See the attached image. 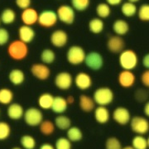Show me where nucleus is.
<instances>
[{"label": "nucleus", "instance_id": "f257e3e1", "mask_svg": "<svg viewBox=\"0 0 149 149\" xmlns=\"http://www.w3.org/2000/svg\"><path fill=\"white\" fill-rule=\"evenodd\" d=\"M118 63L120 67L125 70H133L139 65V56L132 49L123 50L118 56Z\"/></svg>", "mask_w": 149, "mask_h": 149}, {"label": "nucleus", "instance_id": "f03ea898", "mask_svg": "<svg viewBox=\"0 0 149 149\" xmlns=\"http://www.w3.org/2000/svg\"><path fill=\"white\" fill-rule=\"evenodd\" d=\"M8 54L14 61H22L28 55V47L27 44L22 42V41L14 40L8 47Z\"/></svg>", "mask_w": 149, "mask_h": 149}, {"label": "nucleus", "instance_id": "7ed1b4c3", "mask_svg": "<svg viewBox=\"0 0 149 149\" xmlns=\"http://www.w3.org/2000/svg\"><path fill=\"white\" fill-rule=\"evenodd\" d=\"M114 94L109 87H100L93 94V100L98 106H105L113 101Z\"/></svg>", "mask_w": 149, "mask_h": 149}, {"label": "nucleus", "instance_id": "20e7f679", "mask_svg": "<svg viewBox=\"0 0 149 149\" xmlns=\"http://www.w3.org/2000/svg\"><path fill=\"white\" fill-rule=\"evenodd\" d=\"M85 53L84 48L80 46H71L66 52V61L72 65H80L85 61Z\"/></svg>", "mask_w": 149, "mask_h": 149}, {"label": "nucleus", "instance_id": "39448f33", "mask_svg": "<svg viewBox=\"0 0 149 149\" xmlns=\"http://www.w3.org/2000/svg\"><path fill=\"white\" fill-rule=\"evenodd\" d=\"M23 118L26 124L30 127L39 126L40 123L43 120V113L42 110L36 107L28 108L27 110L24 111Z\"/></svg>", "mask_w": 149, "mask_h": 149}, {"label": "nucleus", "instance_id": "423d86ee", "mask_svg": "<svg viewBox=\"0 0 149 149\" xmlns=\"http://www.w3.org/2000/svg\"><path fill=\"white\" fill-rule=\"evenodd\" d=\"M56 15L58 20L66 25L73 24L75 19V13L72 7L66 4L61 5L56 10Z\"/></svg>", "mask_w": 149, "mask_h": 149}, {"label": "nucleus", "instance_id": "0eeeda50", "mask_svg": "<svg viewBox=\"0 0 149 149\" xmlns=\"http://www.w3.org/2000/svg\"><path fill=\"white\" fill-rule=\"evenodd\" d=\"M130 127L133 133L143 136L149 130V123L148 118L141 116H135L130 119Z\"/></svg>", "mask_w": 149, "mask_h": 149}, {"label": "nucleus", "instance_id": "6e6552de", "mask_svg": "<svg viewBox=\"0 0 149 149\" xmlns=\"http://www.w3.org/2000/svg\"><path fill=\"white\" fill-rule=\"evenodd\" d=\"M58 21L56 13L53 10H44L39 13L37 22L41 27L50 28L54 27Z\"/></svg>", "mask_w": 149, "mask_h": 149}, {"label": "nucleus", "instance_id": "1a4fd4ad", "mask_svg": "<svg viewBox=\"0 0 149 149\" xmlns=\"http://www.w3.org/2000/svg\"><path fill=\"white\" fill-rule=\"evenodd\" d=\"M54 83L59 90L67 91L73 85L74 79L70 73L67 71H61L55 76Z\"/></svg>", "mask_w": 149, "mask_h": 149}, {"label": "nucleus", "instance_id": "9d476101", "mask_svg": "<svg viewBox=\"0 0 149 149\" xmlns=\"http://www.w3.org/2000/svg\"><path fill=\"white\" fill-rule=\"evenodd\" d=\"M84 63L89 69L92 70H100L104 65V58L101 54L96 52H91L86 54Z\"/></svg>", "mask_w": 149, "mask_h": 149}, {"label": "nucleus", "instance_id": "9b49d317", "mask_svg": "<svg viewBox=\"0 0 149 149\" xmlns=\"http://www.w3.org/2000/svg\"><path fill=\"white\" fill-rule=\"evenodd\" d=\"M113 119L119 125H127L130 122L131 119V113L127 108L119 106L117 107L112 113Z\"/></svg>", "mask_w": 149, "mask_h": 149}, {"label": "nucleus", "instance_id": "f8f14e48", "mask_svg": "<svg viewBox=\"0 0 149 149\" xmlns=\"http://www.w3.org/2000/svg\"><path fill=\"white\" fill-rule=\"evenodd\" d=\"M107 48L108 50L114 54H119L122 52L125 47V42L122 37L117 35L111 36L107 41Z\"/></svg>", "mask_w": 149, "mask_h": 149}, {"label": "nucleus", "instance_id": "ddd939ff", "mask_svg": "<svg viewBox=\"0 0 149 149\" xmlns=\"http://www.w3.org/2000/svg\"><path fill=\"white\" fill-rule=\"evenodd\" d=\"M32 74L40 80H46L51 75V70L48 65L43 63H36L31 66Z\"/></svg>", "mask_w": 149, "mask_h": 149}, {"label": "nucleus", "instance_id": "4468645a", "mask_svg": "<svg viewBox=\"0 0 149 149\" xmlns=\"http://www.w3.org/2000/svg\"><path fill=\"white\" fill-rule=\"evenodd\" d=\"M135 81H136V76L131 70H123L118 76V84L122 88H124V89H128V88L133 87L135 84Z\"/></svg>", "mask_w": 149, "mask_h": 149}, {"label": "nucleus", "instance_id": "2eb2a0df", "mask_svg": "<svg viewBox=\"0 0 149 149\" xmlns=\"http://www.w3.org/2000/svg\"><path fill=\"white\" fill-rule=\"evenodd\" d=\"M75 86L80 91H87L91 88L93 85V80L90 74L86 72H79L74 79Z\"/></svg>", "mask_w": 149, "mask_h": 149}, {"label": "nucleus", "instance_id": "dca6fc26", "mask_svg": "<svg viewBox=\"0 0 149 149\" xmlns=\"http://www.w3.org/2000/svg\"><path fill=\"white\" fill-rule=\"evenodd\" d=\"M50 41H51L52 45L53 47H65L67 44V42H68V35L63 30L58 29V30L54 31L52 33Z\"/></svg>", "mask_w": 149, "mask_h": 149}, {"label": "nucleus", "instance_id": "f3484780", "mask_svg": "<svg viewBox=\"0 0 149 149\" xmlns=\"http://www.w3.org/2000/svg\"><path fill=\"white\" fill-rule=\"evenodd\" d=\"M39 13L33 8H28L27 9L22 10L21 13V20L23 22V25H27L32 27V25L36 24L38 20Z\"/></svg>", "mask_w": 149, "mask_h": 149}, {"label": "nucleus", "instance_id": "a211bd4d", "mask_svg": "<svg viewBox=\"0 0 149 149\" xmlns=\"http://www.w3.org/2000/svg\"><path fill=\"white\" fill-rule=\"evenodd\" d=\"M35 31L33 28L30 26L27 25H22L19 27L18 29V37L19 40L22 41V42L28 44L32 42L33 39L35 38Z\"/></svg>", "mask_w": 149, "mask_h": 149}, {"label": "nucleus", "instance_id": "6ab92c4d", "mask_svg": "<svg viewBox=\"0 0 149 149\" xmlns=\"http://www.w3.org/2000/svg\"><path fill=\"white\" fill-rule=\"evenodd\" d=\"M24 109L21 104L17 103H11L8 107L7 114L12 120H19L23 117Z\"/></svg>", "mask_w": 149, "mask_h": 149}, {"label": "nucleus", "instance_id": "aec40b11", "mask_svg": "<svg viewBox=\"0 0 149 149\" xmlns=\"http://www.w3.org/2000/svg\"><path fill=\"white\" fill-rule=\"evenodd\" d=\"M94 116L96 122L105 124L110 119V113L105 106H98L94 109Z\"/></svg>", "mask_w": 149, "mask_h": 149}, {"label": "nucleus", "instance_id": "412c9836", "mask_svg": "<svg viewBox=\"0 0 149 149\" xmlns=\"http://www.w3.org/2000/svg\"><path fill=\"white\" fill-rule=\"evenodd\" d=\"M79 106L83 112L90 113L95 109V103L93 98L86 95H81L79 98Z\"/></svg>", "mask_w": 149, "mask_h": 149}, {"label": "nucleus", "instance_id": "4be33fe9", "mask_svg": "<svg viewBox=\"0 0 149 149\" xmlns=\"http://www.w3.org/2000/svg\"><path fill=\"white\" fill-rule=\"evenodd\" d=\"M68 108V104L65 100V99L61 97V96H56L54 97L53 103L51 109L53 113H57V114H61L66 111Z\"/></svg>", "mask_w": 149, "mask_h": 149}, {"label": "nucleus", "instance_id": "5701e85b", "mask_svg": "<svg viewBox=\"0 0 149 149\" xmlns=\"http://www.w3.org/2000/svg\"><path fill=\"white\" fill-rule=\"evenodd\" d=\"M8 80L13 85H21L25 81V74L20 69H13L8 74Z\"/></svg>", "mask_w": 149, "mask_h": 149}, {"label": "nucleus", "instance_id": "b1692460", "mask_svg": "<svg viewBox=\"0 0 149 149\" xmlns=\"http://www.w3.org/2000/svg\"><path fill=\"white\" fill-rule=\"evenodd\" d=\"M113 30L117 36H124L129 31V25L123 19H117L113 23Z\"/></svg>", "mask_w": 149, "mask_h": 149}, {"label": "nucleus", "instance_id": "393cba45", "mask_svg": "<svg viewBox=\"0 0 149 149\" xmlns=\"http://www.w3.org/2000/svg\"><path fill=\"white\" fill-rule=\"evenodd\" d=\"M54 96L50 94V93H43L39 96L37 103L40 109H44V110H48L51 109L52 103H53Z\"/></svg>", "mask_w": 149, "mask_h": 149}, {"label": "nucleus", "instance_id": "a878e982", "mask_svg": "<svg viewBox=\"0 0 149 149\" xmlns=\"http://www.w3.org/2000/svg\"><path fill=\"white\" fill-rule=\"evenodd\" d=\"M0 19H1V22H3L5 25L12 24L16 20V13L10 8H7L1 13Z\"/></svg>", "mask_w": 149, "mask_h": 149}, {"label": "nucleus", "instance_id": "bb28decb", "mask_svg": "<svg viewBox=\"0 0 149 149\" xmlns=\"http://www.w3.org/2000/svg\"><path fill=\"white\" fill-rule=\"evenodd\" d=\"M88 27L90 32L94 34H100L104 31V22L100 17H95L92 18L91 21L89 22Z\"/></svg>", "mask_w": 149, "mask_h": 149}, {"label": "nucleus", "instance_id": "cd10ccee", "mask_svg": "<svg viewBox=\"0 0 149 149\" xmlns=\"http://www.w3.org/2000/svg\"><path fill=\"white\" fill-rule=\"evenodd\" d=\"M54 124L60 130H67L70 127H71V120L67 116L60 114L55 118Z\"/></svg>", "mask_w": 149, "mask_h": 149}, {"label": "nucleus", "instance_id": "c85d7f7f", "mask_svg": "<svg viewBox=\"0 0 149 149\" xmlns=\"http://www.w3.org/2000/svg\"><path fill=\"white\" fill-rule=\"evenodd\" d=\"M13 92L8 88L0 89V104L3 105H9L13 100Z\"/></svg>", "mask_w": 149, "mask_h": 149}, {"label": "nucleus", "instance_id": "c756f323", "mask_svg": "<svg viewBox=\"0 0 149 149\" xmlns=\"http://www.w3.org/2000/svg\"><path fill=\"white\" fill-rule=\"evenodd\" d=\"M66 131V138L70 142H79L83 139V133L78 127H70Z\"/></svg>", "mask_w": 149, "mask_h": 149}, {"label": "nucleus", "instance_id": "7c9ffc66", "mask_svg": "<svg viewBox=\"0 0 149 149\" xmlns=\"http://www.w3.org/2000/svg\"><path fill=\"white\" fill-rule=\"evenodd\" d=\"M138 11V8L135 3H130V2H125L121 6V12L122 13L127 17H133Z\"/></svg>", "mask_w": 149, "mask_h": 149}, {"label": "nucleus", "instance_id": "2f4dec72", "mask_svg": "<svg viewBox=\"0 0 149 149\" xmlns=\"http://www.w3.org/2000/svg\"><path fill=\"white\" fill-rule=\"evenodd\" d=\"M40 58H41V61H42V63L48 65L52 64L55 61V60H56V53L54 52L52 49L46 48V49H44L42 52L41 56H40Z\"/></svg>", "mask_w": 149, "mask_h": 149}, {"label": "nucleus", "instance_id": "473e14b6", "mask_svg": "<svg viewBox=\"0 0 149 149\" xmlns=\"http://www.w3.org/2000/svg\"><path fill=\"white\" fill-rule=\"evenodd\" d=\"M40 132L45 136H50L55 132L56 126L54 123L51 120H42V122L40 123Z\"/></svg>", "mask_w": 149, "mask_h": 149}, {"label": "nucleus", "instance_id": "72a5a7b5", "mask_svg": "<svg viewBox=\"0 0 149 149\" xmlns=\"http://www.w3.org/2000/svg\"><path fill=\"white\" fill-rule=\"evenodd\" d=\"M132 147L134 149H148V140L144 136L137 135L132 140Z\"/></svg>", "mask_w": 149, "mask_h": 149}, {"label": "nucleus", "instance_id": "f704fd0d", "mask_svg": "<svg viewBox=\"0 0 149 149\" xmlns=\"http://www.w3.org/2000/svg\"><path fill=\"white\" fill-rule=\"evenodd\" d=\"M96 13L101 19L107 18L111 14V8L106 3H100L96 7Z\"/></svg>", "mask_w": 149, "mask_h": 149}, {"label": "nucleus", "instance_id": "c9c22d12", "mask_svg": "<svg viewBox=\"0 0 149 149\" xmlns=\"http://www.w3.org/2000/svg\"><path fill=\"white\" fill-rule=\"evenodd\" d=\"M20 143L22 148L24 149H34L36 147V140L31 135H23L20 139Z\"/></svg>", "mask_w": 149, "mask_h": 149}, {"label": "nucleus", "instance_id": "e433bc0d", "mask_svg": "<svg viewBox=\"0 0 149 149\" xmlns=\"http://www.w3.org/2000/svg\"><path fill=\"white\" fill-rule=\"evenodd\" d=\"M91 4V0H71V7L78 12L85 11Z\"/></svg>", "mask_w": 149, "mask_h": 149}, {"label": "nucleus", "instance_id": "4c0bfd02", "mask_svg": "<svg viewBox=\"0 0 149 149\" xmlns=\"http://www.w3.org/2000/svg\"><path fill=\"white\" fill-rule=\"evenodd\" d=\"M11 134V126L7 122L0 121V141L8 139Z\"/></svg>", "mask_w": 149, "mask_h": 149}, {"label": "nucleus", "instance_id": "58836bf2", "mask_svg": "<svg viewBox=\"0 0 149 149\" xmlns=\"http://www.w3.org/2000/svg\"><path fill=\"white\" fill-rule=\"evenodd\" d=\"M138 16L139 20L142 22L149 21V5L148 4H143L138 8Z\"/></svg>", "mask_w": 149, "mask_h": 149}, {"label": "nucleus", "instance_id": "ea45409f", "mask_svg": "<svg viewBox=\"0 0 149 149\" xmlns=\"http://www.w3.org/2000/svg\"><path fill=\"white\" fill-rule=\"evenodd\" d=\"M55 149H71V142L67 138H59L55 143Z\"/></svg>", "mask_w": 149, "mask_h": 149}, {"label": "nucleus", "instance_id": "a19ab883", "mask_svg": "<svg viewBox=\"0 0 149 149\" xmlns=\"http://www.w3.org/2000/svg\"><path fill=\"white\" fill-rule=\"evenodd\" d=\"M105 149H122V144L117 138L111 137L106 140Z\"/></svg>", "mask_w": 149, "mask_h": 149}, {"label": "nucleus", "instance_id": "79ce46f5", "mask_svg": "<svg viewBox=\"0 0 149 149\" xmlns=\"http://www.w3.org/2000/svg\"><path fill=\"white\" fill-rule=\"evenodd\" d=\"M9 38H10V35L8 31L6 28L0 27V47L5 46L8 42Z\"/></svg>", "mask_w": 149, "mask_h": 149}, {"label": "nucleus", "instance_id": "37998d69", "mask_svg": "<svg viewBox=\"0 0 149 149\" xmlns=\"http://www.w3.org/2000/svg\"><path fill=\"white\" fill-rule=\"evenodd\" d=\"M15 3L20 9L24 10L31 7L32 0H15Z\"/></svg>", "mask_w": 149, "mask_h": 149}, {"label": "nucleus", "instance_id": "c03bdc74", "mask_svg": "<svg viewBox=\"0 0 149 149\" xmlns=\"http://www.w3.org/2000/svg\"><path fill=\"white\" fill-rule=\"evenodd\" d=\"M141 81L145 87H149V70H145L141 74Z\"/></svg>", "mask_w": 149, "mask_h": 149}, {"label": "nucleus", "instance_id": "a18cd8bd", "mask_svg": "<svg viewBox=\"0 0 149 149\" xmlns=\"http://www.w3.org/2000/svg\"><path fill=\"white\" fill-rule=\"evenodd\" d=\"M106 3L109 6H118L123 2V0H105Z\"/></svg>", "mask_w": 149, "mask_h": 149}, {"label": "nucleus", "instance_id": "49530a36", "mask_svg": "<svg viewBox=\"0 0 149 149\" xmlns=\"http://www.w3.org/2000/svg\"><path fill=\"white\" fill-rule=\"evenodd\" d=\"M143 65H144L145 69L148 70L149 69V55L148 54H146L144 56L143 59Z\"/></svg>", "mask_w": 149, "mask_h": 149}, {"label": "nucleus", "instance_id": "de8ad7c7", "mask_svg": "<svg viewBox=\"0 0 149 149\" xmlns=\"http://www.w3.org/2000/svg\"><path fill=\"white\" fill-rule=\"evenodd\" d=\"M40 149H55L53 146L50 143H44L42 145H41Z\"/></svg>", "mask_w": 149, "mask_h": 149}, {"label": "nucleus", "instance_id": "09e8293b", "mask_svg": "<svg viewBox=\"0 0 149 149\" xmlns=\"http://www.w3.org/2000/svg\"><path fill=\"white\" fill-rule=\"evenodd\" d=\"M144 113L147 117L149 116V102H147L144 106Z\"/></svg>", "mask_w": 149, "mask_h": 149}, {"label": "nucleus", "instance_id": "8fccbe9b", "mask_svg": "<svg viewBox=\"0 0 149 149\" xmlns=\"http://www.w3.org/2000/svg\"><path fill=\"white\" fill-rule=\"evenodd\" d=\"M65 100H66V102H67L68 105H69V104H72L74 101V98L72 95H69L67 99H65Z\"/></svg>", "mask_w": 149, "mask_h": 149}, {"label": "nucleus", "instance_id": "3c124183", "mask_svg": "<svg viewBox=\"0 0 149 149\" xmlns=\"http://www.w3.org/2000/svg\"><path fill=\"white\" fill-rule=\"evenodd\" d=\"M122 149H134L132 147V146H126V147H124V148H122Z\"/></svg>", "mask_w": 149, "mask_h": 149}, {"label": "nucleus", "instance_id": "603ef678", "mask_svg": "<svg viewBox=\"0 0 149 149\" xmlns=\"http://www.w3.org/2000/svg\"><path fill=\"white\" fill-rule=\"evenodd\" d=\"M128 2H130V3H137V2H139V0H128Z\"/></svg>", "mask_w": 149, "mask_h": 149}, {"label": "nucleus", "instance_id": "864d4df0", "mask_svg": "<svg viewBox=\"0 0 149 149\" xmlns=\"http://www.w3.org/2000/svg\"><path fill=\"white\" fill-rule=\"evenodd\" d=\"M12 149H22V148H19V147H14V148H13Z\"/></svg>", "mask_w": 149, "mask_h": 149}, {"label": "nucleus", "instance_id": "5fc2aeb1", "mask_svg": "<svg viewBox=\"0 0 149 149\" xmlns=\"http://www.w3.org/2000/svg\"><path fill=\"white\" fill-rule=\"evenodd\" d=\"M0 24H1V19H0Z\"/></svg>", "mask_w": 149, "mask_h": 149}, {"label": "nucleus", "instance_id": "6e6d98bb", "mask_svg": "<svg viewBox=\"0 0 149 149\" xmlns=\"http://www.w3.org/2000/svg\"><path fill=\"white\" fill-rule=\"evenodd\" d=\"M0 113H1V111H0Z\"/></svg>", "mask_w": 149, "mask_h": 149}]
</instances>
